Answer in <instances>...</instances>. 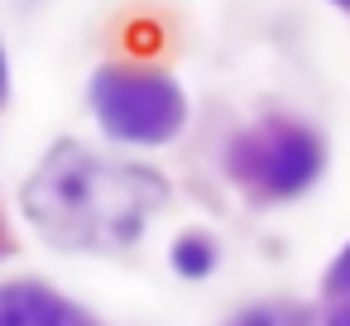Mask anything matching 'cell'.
I'll return each mask as SVG.
<instances>
[{
  "instance_id": "cell-1",
  "label": "cell",
  "mask_w": 350,
  "mask_h": 326,
  "mask_svg": "<svg viewBox=\"0 0 350 326\" xmlns=\"http://www.w3.org/2000/svg\"><path fill=\"white\" fill-rule=\"evenodd\" d=\"M139 187H149L135 173H106L101 163H63L49 168L34 187H29V221H39L49 235L58 240H125L139 230L149 197H139Z\"/></svg>"
},
{
  "instance_id": "cell-2",
  "label": "cell",
  "mask_w": 350,
  "mask_h": 326,
  "mask_svg": "<svg viewBox=\"0 0 350 326\" xmlns=\"http://www.w3.org/2000/svg\"><path fill=\"white\" fill-rule=\"evenodd\" d=\"M92 101L111 135L139 139V144L168 139L183 120V96L173 92V82L149 72H101Z\"/></svg>"
},
{
  "instance_id": "cell-3",
  "label": "cell",
  "mask_w": 350,
  "mask_h": 326,
  "mask_svg": "<svg viewBox=\"0 0 350 326\" xmlns=\"http://www.w3.org/2000/svg\"><path fill=\"white\" fill-rule=\"evenodd\" d=\"M235 173L259 182L264 192L283 197V192H297L317 178L321 168V149L307 130H293V125H269V130H254L250 139H240L235 149Z\"/></svg>"
},
{
  "instance_id": "cell-4",
  "label": "cell",
  "mask_w": 350,
  "mask_h": 326,
  "mask_svg": "<svg viewBox=\"0 0 350 326\" xmlns=\"http://www.w3.org/2000/svg\"><path fill=\"white\" fill-rule=\"evenodd\" d=\"M0 326H92V321L39 283H5L0 288Z\"/></svg>"
},
{
  "instance_id": "cell-5",
  "label": "cell",
  "mask_w": 350,
  "mask_h": 326,
  "mask_svg": "<svg viewBox=\"0 0 350 326\" xmlns=\"http://www.w3.org/2000/svg\"><path fill=\"white\" fill-rule=\"evenodd\" d=\"M178 269H183V273H206V269H211V249H206L202 240H183V245H178Z\"/></svg>"
},
{
  "instance_id": "cell-6",
  "label": "cell",
  "mask_w": 350,
  "mask_h": 326,
  "mask_svg": "<svg viewBox=\"0 0 350 326\" xmlns=\"http://www.w3.org/2000/svg\"><path fill=\"white\" fill-rule=\"evenodd\" d=\"M336 278H340V288H350V249H345V259L336 264Z\"/></svg>"
},
{
  "instance_id": "cell-7",
  "label": "cell",
  "mask_w": 350,
  "mask_h": 326,
  "mask_svg": "<svg viewBox=\"0 0 350 326\" xmlns=\"http://www.w3.org/2000/svg\"><path fill=\"white\" fill-rule=\"evenodd\" d=\"M240 326H273L269 316H250V321H240Z\"/></svg>"
},
{
  "instance_id": "cell-8",
  "label": "cell",
  "mask_w": 350,
  "mask_h": 326,
  "mask_svg": "<svg viewBox=\"0 0 350 326\" xmlns=\"http://www.w3.org/2000/svg\"><path fill=\"white\" fill-rule=\"evenodd\" d=\"M331 326H350V312H340V316H336V321H331Z\"/></svg>"
},
{
  "instance_id": "cell-9",
  "label": "cell",
  "mask_w": 350,
  "mask_h": 326,
  "mask_svg": "<svg viewBox=\"0 0 350 326\" xmlns=\"http://www.w3.org/2000/svg\"><path fill=\"white\" fill-rule=\"evenodd\" d=\"M0 87H5V58H0Z\"/></svg>"
},
{
  "instance_id": "cell-10",
  "label": "cell",
  "mask_w": 350,
  "mask_h": 326,
  "mask_svg": "<svg viewBox=\"0 0 350 326\" xmlns=\"http://www.w3.org/2000/svg\"><path fill=\"white\" fill-rule=\"evenodd\" d=\"M340 5H350V0H340Z\"/></svg>"
}]
</instances>
